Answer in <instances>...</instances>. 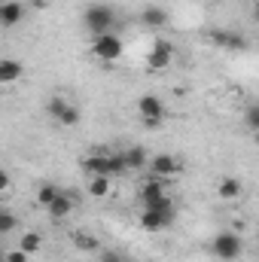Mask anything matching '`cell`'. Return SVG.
I'll list each match as a JSON object with an SVG mask.
<instances>
[{
    "mask_svg": "<svg viewBox=\"0 0 259 262\" xmlns=\"http://www.w3.org/2000/svg\"><path fill=\"white\" fill-rule=\"evenodd\" d=\"M210 253L223 262H232L244 253V244H241V238H238L235 232H220V235L213 238V244H210Z\"/></svg>",
    "mask_w": 259,
    "mask_h": 262,
    "instance_id": "cell-3",
    "label": "cell"
},
{
    "mask_svg": "<svg viewBox=\"0 0 259 262\" xmlns=\"http://www.w3.org/2000/svg\"><path fill=\"white\" fill-rule=\"evenodd\" d=\"M140 21H143L146 28H153V31H162V28L168 25V12H165L162 6H146V9L140 12Z\"/></svg>",
    "mask_w": 259,
    "mask_h": 262,
    "instance_id": "cell-12",
    "label": "cell"
},
{
    "mask_svg": "<svg viewBox=\"0 0 259 262\" xmlns=\"http://www.w3.org/2000/svg\"><path fill=\"white\" fill-rule=\"evenodd\" d=\"M12 229H18V220H15V213H6V210H0V235H6V232H12Z\"/></svg>",
    "mask_w": 259,
    "mask_h": 262,
    "instance_id": "cell-24",
    "label": "cell"
},
{
    "mask_svg": "<svg viewBox=\"0 0 259 262\" xmlns=\"http://www.w3.org/2000/svg\"><path fill=\"white\" fill-rule=\"evenodd\" d=\"M137 113H140V119H143V128H159V125L165 122V104H162V98H156V95L137 98Z\"/></svg>",
    "mask_w": 259,
    "mask_h": 262,
    "instance_id": "cell-4",
    "label": "cell"
},
{
    "mask_svg": "<svg viewBox=\"0 0 259 262\" xmlns=\"http://www.w3.org/2000/svg\"><path fill=\"white\" fill-rule=\"evenodd\" d=\"M0 262H6V259H3V253H0Z\"/></svg>",
    "mask_w": 259,
    "mask_h": 262,
    "instance_id": "cell-30",
    "label": "cell"
},
{
    "mask_svg": "<svg viewBox=\"0 0 259 262\" xmlns=\"http://www.w3.org/2000/svg\"><path fill=\"white\" fill-rule=\"evenodd\" d=\"M9 183H12V180H9V174L0 168V192H6V189H9Z\"/></svg>",
    "mask_w": 259,
    "mask_h": 262,
    "instance_id": "cell-28",
    "label": "cell"
},
{
    "mask_svg": "<svg viewBox=\"0 0 259 262\" xmlns=\"http://www.w3.org/2000/svg\"><path fill=\"white\" fill-rule=\"evenodd\" d=\"M171 220H174V213L143 210V213H140V229H143V232H162V229H168V226H171Z\"/></svg>",
    "mask_w": 259,
    "mask_h": 262,
    "instance_id": "cell-8",
    "label": "cell"
},
{
    "mask_svg": "<svg viewBox=\"0 0 259 262\" xmlns=\"http://www.w3.org/2000/svg\"><path fill=\"white\" fill-rule=\"evenodd\" d=\"M207 40H210V43H217V46H223V43H226V31H223V28H217V31H210V34H207Z\"/></svg>",
    "mask_w": 259,
    "mask_h": 262,
    "instance_id": "cell-25",
    "label": "cell"
},
{
    "mask_svg": "<svg viewBox=\"0 0 259 262\" xmlns=\"http://www.w3.org/2000/svg\"><path fill=\"white\" fill-rule=\"evenodd\" d=\"M21 18H25V6H21V3H15V0L0 3V25H3V28H15Z\"/></svg>",
    "mask_w": 259,
    "mask_h": 262,
    "instance_id": "cell-10",
    "label": "cell"
},
{
    "mask_svg": "<svg viewBox=\"0 0 259 262\" xmlns=\"http://www.w3.org/2000/svg\"><path fill=\"white\" fill-rule=\"evenodd\" d=\"M92 55L104 64H113L116 58H122V40L119 34H101V37H92Z\"/></svg>",
    "mask_w": 259,
    "mask_h": 262,
    "instance_id": "cell-2",
    "label": "cell"
},
{
    "mask_svg": "<svg viewBox=\"0 0 259 262\" xmlns=\"http://www.w3.org/2000/svg\"><path fill=\"white\" fill-rule=\"evenodd\" d=\"M40 247H43V235H40V232H25V235H21V244H18L21 253L31 256V253H40Z\"/></svg>",
    "mask_w": 259,
    "mask_h": 262,
    "instance_id": "cell-18",
    "label": "cell"
},
{
    "mask_svg": "<svg viewBox=\"0 0 259 262\" xmlns=\"http://www.w3.org/2000/svg\"><path fill=\"white\" fill-rule=\"evenodd\" d=\"M149 171H153V177L168 180V177H174V174L180 171V162H177L171 152H162V156H156V159L149 162Z\"/></svg>",
    "mask_w": 259,
    "mask_h": 262,
    "instance_id": "cell-7",
    "label": "cell"
},
{
    "mask_svg": "<svg viewBox=\"0 0 259 262\" xmlns=\"http://www.w3.org/2000/svg\"><path fill=\"white\" fill-rule=\"evenodd\" d=\"M3 259H6V262H28V253H21V250H12V253H3Z\"/></svg>",
    "mask_w": 259,
    "mask_h": 262,
    "instance_id": "cell-27",
    "label": "cell"
},
{
    "mask_svg": "<svg viewBox=\"0 0 259 262\" xmlns=\"http://www.w3.org/2000/svg\"><path fill=\"white\" fill-rule=\"evenodd\" d=\"M241 192H244V186H241L238 177H220L217 195L223 198V201H235V198H241Z\"/></svg>",
    "mask_w": 259,
    "mask_h": 262,
    "instance_id": "cell-13",
    "label": "cell"
},
{
    "mask_svg": "<svg viewBox=\"0 0 259 262\" xmlns=\"http://www.w3.org/2000/svg\"><path fill=\"white\" fill-rule=\"evenodd\" d=\"M122 162H125V171H140L146 168V149L143 146H131L122 152Z\"/></svg>",
    "mask_w": 259,
    "mask_h": 262,
    "instance_id": "cell-16",
    "label": "cell"
},
{
    "mask_svg": "<svg viewBox=\"0 0 259 262\" xmlns=\"http://www.w3.org/2000/svg\"><path fill=\"white\" fill-rule=\"evenodd\" d=\"M46 113L55 119V122H61V125H67V128H73V125H79V119H82V113H79V107H73L70 101H64V98H49L46 101Z\"/></svg>",
    "mask_w": 259,
    "mask_h": 262,
    "instance_id": "cell-5",
    "label": "cell"
},
{
    "mask_svg": "<svg viewBox=\"0 0 259 262\" xmlns=\"http://www.w3.org/2000/svg\"><path fill=\"white\" fill-rule=\"evenodd\" d=\"M143 210H159V213H174V201H171V195L165 192V195H159V198H149V201H143Z\"/></svg>",
    "mask_w": 259,
    "mask_h": 262,
    "instance_id": "cell-19",
    "label": "cell"
},
{
    "mask_svg": "<svg viewBox=\"0 0 259 262\" xmlns=\"http://www.w3.org/2000/svg\"><path fill=\"white\" fill-rule=\"evenodd\" d=\"M82 171H85L89 177H98V174L107 177V152H92V156H85V159H82Z\"/></svg>",
    "mask_w": 259,
    "mask_h": 262,
    "instance_id": "cell-14",
    "label": "cell"
},
{
    "mask_svg": "<svg viewBox=\"0 0 259 262\" xmlns=\"http://www.w3.org/2000/svg\"><path fill=\"white\" fill-rule=\"evenodd\" d=\"M58 192H61V189H58L55 183H43V186L37 189V204H43V207H49V204H52V201L58 198Z\"/></svg>",
    "mask_w": 259,
    "mask_h": 262,
    "instance_id": "cell-23",
    "label": "cell"
},
{
    "mask_svg": "<svg viewBox=\"0 0 259 262\" xmlns=\"http://www.w3.org/2000/svg\"><path fill=\"white\" fill-rule=\"evenodd\" d=\"M73 244H76L79 250H85V253L101 250V241H98L95 235H85V232H73Z\"/></svg>",
    "mask_w": 259,
    "mask_h": 262,
    "instance_id": "cell-20",
    "label": "cell"
},
{
    "mask_svg": "<svg viewBox=\"0 0 259 262\" xmlns=\"http://www.w3.org/2000/svg\"><path fill=\"white\" fill-rule=\"evenodd\" d=\"M256 125H259V110L256 107H250V110H247V128L256 131Z\"/></svg>",
    "mask_w": 259,
    "mask_h": 262,
    "instance_id": "cell-26",
    "label": "cell"
},
{
    "mask_svg": "<svg viewBox=\"0 0 259 262\" xmlns=\"http://www.w3.org/2000/svg\"><path fill=\"white\" fill-rule=\"evenodd\" d=\"M171 58H174V46L168 43V40H156L153 43V49H149V55H146V70H165V67L171 64Z\"/></svg>",
    "mask_w": 259,
    "mask_h": 262,
    "instance_id": "cell-6",
    "label": "cell"
},
{
    "mask_svg": "<svg viewBox=\"0 0 259 262\" xmlns=\"http://www.w3.org/2000/svg\"><path fill=\"white\" fill-rule=\"evenodd\" d=\"M110 192H113V177H104V174L89 177V195L92 198H107Z\"/></svg>",
    "mask_w": 259,
    "mask_h": 262,
    "instance_id": "cell-15",
    "label": "cell"
},
{
    "mask_svg": "<svg viewBox=\"0 0 259 262\" xmlns=\"http://www.w3.org/2000/svg\"><path fill=\"white\" fill-rule=\"evenodd\" d=\"M101 262H122L119 253H101Z\"/></svg>",
    "mask_w": 259,
    "mask_h": 262,
    "instance_id": "cell-29",
    "label": "cell"
},
{
    "mask_svg": "<svg viewBox=\"0 0 259 262\" xmlns=\"http://www.w3.org/2000/svg\"><path fill=\"white\" fill-rule=\"evenodd\" d=\"M82 25L89 28V34H92V37L110 34V31H113V25H116V12H113L110 6H104V3H95V6H89V9L82 12Z\"/></svg>",
    "mask_w": 259,
    "mask_h": 262,
    "instance_id": "cell-1",
    "label": "cell"
},
{
    "mask_svg": "<svg viewBox=\"0 0 259 262\" xmlns=\"http://www.w3.org/2000/svg\"><path fill=\"white\" fill-rule=\"evenodd\" d=\"M125 174V162H122V152H107V177H119Z\"/></svg>",
    "mask_w": 259,
    "mask_h": 262,
    "instance_id": "cell-22",
    "label": "cell"
},
{
    "mask_svg": "<svg viewBox=\"0 0 259 262\" xmlns=\"http://www.w3.org/2000/svg\"><path fill=\"white\" fill-rule=\"evenodd\" d=\"M25 76V64L15 58H0V85H12Z\"/></svg>",
    "mask_w": 259,
    "mask_h": 262,
    "instance_id": "cell-9",
    "label": "cell"
},
{
    "mask_svg": "<svg viewBox=\"0 0 259 262\" xmlns=\"http://www.w3.org/2000/svg\"><path fill=\"white\" fill-rule=\"evenodd\" d=\"M165 195V180L162 177H149L143 186H140V201H149V198Z\"/></svg>",
    "mask_w": 259,
    "mask_h": 262,
    "instance_id": "cell-17",
    "label": "cell"
},
{
    "mask_svg": "<svg viewBox=\"0 0 259 262\" xmlns=\"http://www.w3.org/2000/svg\"><path fill=\"white\" fill-rule=\"evenodd\" d=\"M46 210H49V216H52L55 223H61L64 216H70V210H73V198H70V192H58V198H55Z\"/></svg>",
    "mask_w": 259,
    "mask_h": 262,
    "instance_id": "cell-11",
    "label": "cell"
},
{
    "mask_svg": "<svg viewBox=\"0 0 259 262\" xmlns=\"http://www.w3.org/2000/svg\"><path fill=\"white\" fill-rule=\"evenodd\" d=\"M250 43H247V37L244 34H235V31H226V43H223V49H232V52H244Z\"/></svg>",
    "mask_w": 259,
    "mask_h": 262,
    "instance_id": "cell-21",
    "label": "cell"
}]
</instances>
